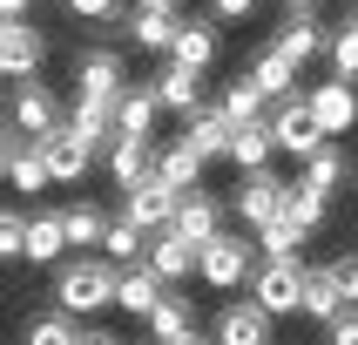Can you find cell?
<instances>
[{
  "label": "cell",
  "mask_w": 358,
  "mask_h": 345,
  "mask_svg": "<svg viewBox=\"0 0 358 345\" xmlns=\"http://www.w3.org/2000/svg\"><path fill=\"white\" fill-rule=\"evenodd\" d=\"M108 304H122V264L115 258H68L55 271V311L95 318V311H108Z\"/></svg>",
  "instance_id": "obj_1"
},
{
  "label": "cell",
  "mask_w": 358,
  "mask_h": 345,
  "mask_svg": "<svg viewBox=\"0 0 358 345\" xmlns=\"http://www.w3.org/2000/svg\"><path fill=\"white\" fill-rule=\"evenodd\" d=\"M210 291H243V284L257 278V244L237 237V230H223V237L203 244V271H196Z\"/></svg>",
  "instance_id": "obj_2"
},
{
  "label": "cell",
  "mask_w": 358,
  "mask_h": 345,
  "mask_svg": "<svg viewBox=\"0 0 358 345\" xmlns=\"http://www.w3.org/2000/svg\"><path fill=\"white\" fill-rule=\"evenodd\" d=\"M284 203H291V183H284L278 169L237 176V190H230V210H237V217L250 223V237H257V230H271V223L284 217Z\"/></svg>",
  "instance_id": "obj_3"
},
{
  "label": "cell",
  "mask_w": 358,
  "mask_h": 345,
  "mask_svg": "<svg viewBox=\"0 0 358 345\" xmlns=\"http://www.w3.org/2000/svg\"><path fill=\"white\" fill-rule=\"evenodd\" d=\"M61 122H68V115H61V95H55V88H48V81H14V95H7V129H20V136H55V129H61Z\"/></svg>",
  "instance_id": "obj_4"
},
{
  "label": "cell",
  "mask_w": 358,
  "mask_h": 345,
  "mask_svg": "<svg viewBox=\"0 0 358 345\" xmlns=\"http://www.w3.org/2000/svg\"><path fill=\"white\" fill-rule=\"evenodd\" d=\"M304 278H311V264H257V278H250V298L271 311V318H291V311H304Z\"/></svg>",
  "instance_id": "obj_5"
},
{
  "label": "cell",
  "mask_w": 358,
  "mask_h": 345,
  "mask_svg": "<svg viewBox=\"0 0 358 345\" xmlns=\"http://www.w3.org/2000/svg\"><path fill=\"white\" fill-rule=\"evenodd\" d=\"M136 81H129V68H122V55H108V48H95V55L75 61V101H101V108H122V95H129Z\"/></svg>",
  "instance_id": "obj_6"
},
{
  "label": "cell",
  "mask_w": 358,
  "mask_h": 345,
  "mask_svg": "<svg viewBox=\"0 0 358 345\" xmlns=\"http://www.w3.org/2000/svg\"><path fill=\"white\" fill-rule=\"evenodd\" d=\"M271 136H278V156H298V162H311L324 142H331L318 122H311V101H304V95H291V101L271 108Z\"/></svg>",
  "instance_id": "obj_7"
},
{
  "label": "cell",
  "mask_w": 358,
  "mask_h": 345,
  "mask_svg": "<svg viewBox=\"0 0 358 345\" xmlns=\"http://www.w3.org/2000/svg\"><path fill=\"white\" fill-rule=\"evenodd\" d=\"M0 169H7V190H14V197H41V190H48V162H41V142L34 136H20V129H7V136H0Z\"/></svg>",
  "instance_id": "obj_8"
},
{
  "label": "cell",
  "mask_w": 358,
  "mask_h": 345,
  "mask_svg": "<svg viewBox=\"0 0 358 345\" xmlns=\"http://www.w3.org/2000/svg\"><path fill=\"white\" fill-rule=\"evenodd\" d=\"M41 61H48V34H41L34 20H7V27H0V75L7 81H34Z\"/></svg>",
  "instance_id": "obj_9"
},
{
  "label": "cell",
  "mask_w": 358,
  "mask_h": 345,
  "mask_svg": "<svg viewBox=\"0 0 358 345\" xmlns=\"http://www.w3.org/2000/svg\"><path fill=\"white\" fill-rule=\"evenodd\" d=\"M304 101H311V122H318L331 142L358 129V88H352V81L331 75V81H318V88H304Z\"/></svg>",
  "instance_id": "obj_10"
},
{
  "label": "cell",
  "mask_w": 358,
  "mask_h": 345,
  "mask_svg": "<svg viewBox=\"0 0 358 345\" xmlns=\"http://www.w3.org/2000/svg\"><path fill=\"white\" fill-rule=\"evenodd\" d=\"M176 210H182V190H169L162 176L136 183V190H122V217H136L149 237H156V230H169V223H176Z\"/></svg>",
  "instance_id": "obj_11"
},
{
  "label": "cell",
  "mask_w": 358,
  "mask_h": 345,
  "mask_svg": "<svg viewBox=\"0 0 358 345\" xmlns=\"http://www.w3.org/2000/svg\"><path fill=\"white\" fill-rule=\"evenodd\" d=\"M271 332H278V318H271L257 298H230L217 311V332H210V339L217 345H271Z\"/></svg>",
  "instance_id": "obj_12"
},
{
  "label": "cell",
  "mask_w": 358,
  "mask_h": 345,
  "mask_svg": "<svg viewBox=\"0 0 358 345\" xmlns=\"http://www.w3.org/2000/svg\"><path fill=\"white\" fill-rule=\"evenodd\" d=\"M122 34L136 41L142 55H169V48H176V34H182V14H176V7H142V0H136Z\"/></svg>",
  "instance_id": "obj_13"
},
{
  "label": "cell",
  "mask_w": 358,
  "mask_h": 345,
  "mask_svg": "<svg viewBox=\"0 0 358 345\" xmlns=\"http://www.w3.org/2000/svg\"><path fill=\"white\" fill-rule=\"evenodd\" d=\"M176 142H189V149H196L203 162H217V156H230V142H237V122L223 115L217 101H203L196 115L182 122V136H176Z\"/></svg>",
  "instance_id": "obj_14"
},
{
  "label": "cell",
  "mask_w": 358,
  "mask_h": 345,
  "mask_svg": "<svg viewBox=\"0 0 358 345\" xmlns=\"http://www.w3.org/2000/svg\"><path fill=\"white\" fill-rule=\"evenodd\" d=\"M41 162H48V176H55V183H81V176H88V162H95V149L75 136V122H61L55 136H41Z\"/></svg>",
  "instance_id": "obj_15"
},
{
  "label": "cell",
  "mask_w": 358,
  "mask_h": 345,
  "mask_svg": "<svg viewBox=\"0 0 358 345\" xmlns=\"http://www.w3.org/2000/svg\"><path fill=\"white\" fill-rule=\"evenodd\" d=\"M108 176H115V190H136V183L156 176V136H115V149H108Z\"/></svg>",
  "instance_id": "obj_16"
},
{
  "label": "cell",
  "mask_w": 358,
  "mask_h": 345,
  "mask_svg": "<svg viewBox=\"0 0 358 345\" xmlns=\"http://www.w3.org/2000/svg\"><path fill=\"white\" fill-rule=\"evenodd\" d=\"M156 101L169 108V115L189 122L203 108V75H196V68H182V61H162V68H156Z\"/></svg>",
  "instance_id": "obj_17"
},
{
  "label": "cell",
  "mask_w": 358,
  "mask_h": 345,
  "mask_svg": "<svg viewBox=\"0 0 358 345\" xmlns=\"http://www.w3.org/2000/svg\"><path fill=\"white\" fill-rule=\"evenodd\" d=\"M169 291H176V284L162 278V271H149V264H129V271H122V311H129V318H156V304L169 298Z\"/></svg>",
  "instance_id": "obj_18"
},
{
  "label": "cell",
  "mask_w": 358,
  "mask_h": 345,
  "mask_svg": "<svg viewBox=\"0 0 358 345\" xmlns=\"http://www.w3.org/2000/svg\"><path fill=\"white\" fill-rule=\"evenodd\" d=\"M271 48H278L291 68H304L311 55H331V34L318 27V14H291V20L278 27V41H271Z\"/></svg>",
  "instance_id": "obj_19"
},
{
  "label": "cell",
  "mask_w": 358,
  "mask_h": 345,
  "mask_svg": "<svg viewBox=\"0 0 358 345\" xmlns=\"http://www.w3.org/2000/svg\"><path fill=\"white\" fill-rule=\"evenodd\" d=\"M169 230H176V237H189V244H196V251H203V244H210V237H223V203L210 197V190H189Z\"/></svg>",
  "instance_id": "obj_20"
},
{
  "label": "cell",
  "mask_w": 358,
  "mask_h": 345,
  "mask_svg": "<svg viewBox=\"0 0 358 345\" xmlns=\"http://www.w3.org/2000/svg\"><path fill=\"white\" fill-rule=\"evenodd\" d=\"M149 271H162L169 284H182V278L203 271V251L189 237H176V230H156V244H149Z\"/></svg>",
  "instance_id": "obj_21"
},
{
  "label": "cell",
  "mask_w": 358,
  "mask_h": 345,
  "mask_svg": "<svg viewBox=\"0 0 358 345\" xmlns=\"http://www.w3.org/2000/svg\"><path fill=\"white\" fill-rule=\"evenodd\" d=\"M169 61H182V68H210V61H217V20L210 14H189L182 20V34H176V48H169Z\"/></svg>",
  "instance_id": "obj_22"
},
{
  "label": "cell",
  "mask_w": 358,
  "mask_h": 345,
  "mask_svg": "<svg viewBox=\"0 0 358 345\" xmlns=\"http://www.w3.org/2000/svg\"><path fill=\"white\" fill-rule=\"evenodd\" d=\"M271 156H278V136H271V122H243L237 142H230V162H237V176H257V169H271Z\"/></svg>",
  "instance_id": "obj_23"
},
{
  "label": "cell",
  "mask_w": 358,
  "mask_h": 345,
  "mask_svg": "<svg viewBox=\"0 0 358 345\" xmlns=\"http://www.w3.org/2000/svg\"><path fill=\"white\" fill-rule=\"evenodd\" d=\"M156 176L189 197V190H203V156L189 149V142H162V149H156Z\"/></svg>",
  "instance_id": "obj_24"
},
{
  "label": "cell",
  "mask_w": 358,
  "mask_h": 345,
  "mask_svg": "<svg viewBox=\"0 0 358 345\" xmlns=\"http://www.w3.org/2000/svg\"><path fill=\"white\" fill-rule=\"evenodd\" d=\"M156 115H162L156 81H136V88L122 95V108H115V129H122V136H156Z\"/></svg>",
  "instance_id": "obj_25"
},
{
  "label": "cell",
  "mask_w": 358,
  "mask_h": 345,
  "mask_svg": "<svg viewBox=\"0 0 358 345\" xmlns=\"http://www.w3.org/2000/svg\"><path fill=\"white\" fill-rule=\"evenodd\" d=\"M243 75H250V81H257V88H264V95H271V108H278V101H291V95H298V68H291V61H284L278 48H264V55L250 61Z\"/></svg>",
  "instance_id": "obj_26"
},
{
  "label": "cell",
  "mask_w": 358,
  "mask_h": 345,
  "mask_svg": "<svg viewBox=\"0 0 358 345\" xmlns=\"http://www.w3.org/2000/svg\"><path fill=\"white\" fill-rule=\"evenodd\" d=\"M61 223H68V244L88 258V244H108V223H115V217H101L88 197H75V203H61Z\"/></svg>",
  "instance_id": "obj_27"
},
{
  "label": "cell",
  "mask_w": 358,
  "mask_h": 345,
  "mask_svg": "<svg viewBox=\"0 0 358 345\" xmlns=\"http://www.w3.org/2000/svg\"><path fill=\"white\" fill-rule=\"evenodd\" d=\"M338 311H345V291H338V278H331V264H311V278H304V318L331 325Z\"/></svg>",
  "instance_id": "obj_28"
},
{
  "label": "cell",
  "mask_w": 358,
  "mask_h": 345,
  "mask_svg": "<svg viewBox=\"0 0 358 345\" xmlns=\"http://www.w3.org/2000/svg\"><path fill=\"white\" fill-rule=\"evenodd\" d=\"M189 332H196V304L169 291V298L156 304V318H149V345H176V339H189Z\"/></svg>",
  "instance_id": "obj_29"
},
{
  "label": "cell",
  "mask_w": 358,
  "mask_h": 345,
  "mask_svg": "<svg viewBox=\"0 0 358 345\" xmlns=\"http://www.w3.org/2000/svg\"><path fill=\"white\" fill-rule=\"evenodd\" d=\"M149 244H156V237H149L136 217H115V223H108V244H101V258H115L122 271H129V264H149Z\"/></svg>",
  "instance_id": "obj_30"
},
{
  "label": "cell",
  "mask_w": 358,
  "mask_h": 345,
  "mask_svg": "<svg viewBox=\"0 0 358 345\" xmlns=\"http://www.w3.org/2000/svg\"><path fill=\"white\" fill-rule=\"evenodd\" d=\"M217 108H223L230 122H237V129H243V122H271V95H264V88H257L250 75H237V81H230Z\"/></svg>",
  "instance_id": "obj_31"
},
{
  "label": "cell",
  "mask_w": 358,
  "mask_h": 345,
  "mask_svg": "<svg viewBox=\"0 0 358 345\" xmlns=\"http://www.w3.org/2000/svg\"><path fill=\"white\" fill-rule=\"evenodd\" d=\"M20 345H81V318H68V311H34V318L20 325Z\"/></svg>",
  "instance_id": "obj_32"
},
{
  "label": "cell",
  "mask_w": 358,
  "mask_h": 345,
  "mask_svg": "<svg viewBox=\"0 0 358 345\" xmlns=\"http://www.w3.org/2000/svg\"><path fill=\"white\" fill-rule=\"evenodd\" d=\"M298 176L311 183V190H324V197H331V190H338V183L352 176V156H345L338 142H324V149H318V156H311V162H304Z\"/></svg>",
  "instance_id": "obj_33"
},
{
  "label": "cell",
  "mask_w": 358,
  "mask_h": 345,
  "mask_svg": "<svg viewBox=\"0 0 358 345\" xmlns=\"http://www.w3.org/2000/svg\"><path fill=\"white\" fill-rule=\"evenodd\" d=\"M324 210H331V197H324V190H311L304 176H291V203H284V217L298 223V230H318Z\"/></svg>",
  "instance_id": "obj_34"
},
{
  "label": "cell",
  "mask_w": 358,
  "mask_h": 345,
  "mask_svg": "<svg viewBox=\"0 0 358 345\" xmlns=\"http://www.w3.org/2000/svg\"><path fill=\"white\" fill-rule=\"evenodd\" d=\"M304 237H311V230H298V223H291V217H278V223H271V230H257V251H264V258H271V264H291V258H298V251H304Z\"/></svg>",
  "instance_id": "obj_35"
},
{
  "label": "cell",
  "mask_w": 358,
  "mask_h": 345,
  "mask_svg": "<svg viewBox=\"0 0 358 345\" xmlns=\"http://www.w3.org/2000/svg\"><path fill=\"white\" fill-rule=\"evenodd\" d=\"M331 75H338V81H358V27H352V20L331 34Z\"/></svg>",
  "instance_id": "obj_36"
},
{
  "label": "cell",
  "mask_w": 358,
  "mask_h": 345,
  "mask_svg": "<svg viewBox=\"0 0 358 345\" xmlns=\"http://www.w3.org/2000/svg\"><path fill=\"white\" fill-rule=\"evenodd\" d=\"M27 223H34L27 210H7V217H0V258H7V264L27 258Z\"/></svg>",
  "instance_id": "obj_37"
},
{
  "label": "cell",
  "mask_w": 358,
  "mask_h": 345,
  "mask_svg": "<svg viewBox=\"0 0 358 345\" xmlns=\"http://www.w3.org/2000/svg\"><path fill=\"white\" fill-rule=\"evenodd\" d=\"M324 345H358V304H345L338 318L324 325Z\"/></svg>",
  "instance_id": "obj_38"
},
{
  "label": "cell",
  "mask_w": 358,
  "mask_h": 345,
  "mask_svg": "<svg viewBox=\"0 0 358 345\" xmlns=\"http://www.w3.org/2000/svg\"><path fill=\"white\" fill-rule=\"evenodd\" d=\"M331 278H338L345 304H358V251H345V258H331Z\"/></svg>",
  "instance_id": "obj_39"
},
{
  "label": "cell",
  "mask_w": 358,
  "mask_h": 345,
  "mask_svg": "<svg viewBox=\"0 0 358 345\" xmlns=\"http://www.w3.org/2000/svg\"><path fill=\"white\" fill-rule=\"evenodd\" d=\"M61 7H68L75 20H115L122 14V0H61Z\"/></svg>",
  "instance_id": "obj_40"
},
{
  "label": "cell",
  "mask_w": 358,
  "mask_h": 345,
  "mask_svg": "<svg viewBox=\"0 0 358 345\" xmlns=\"http://www.w3.org/2000/svg\"><path fill=\"white\" fill-rule=\"evenodd\" d=\"M264 0H210V20H257Z\"/></svg>",
  "instance_id": "obj_41"
},
{
  "label": "cell",
  "mask_w": 358,
  "mask_h": 345,
  "mask_svg": "<svg viewBox=\"0 0 358 345\" xmlns=\"http://www.w3.org/2000/svg\"><path fill=\"white\" fill-rule=\"evenodd\" d=\"M81 345H122L115 332H101V325H81Z\"/></svg>",
  "instance_id": "obj_42"
},
{
  "label": "cell",
  "mask_w": 358,
  "mask_h": 345,
  "mask_svg": "<svg viewBox=\"0 0 358 345\" xmlns=\"http://www.w3.org/2000/svg\"><path fill=\"white\" fill-rule=\"evenodd\" d=\"M27 7H34V0H0V14H7V20H27Z\"/></svg>",
  "instance_id": "obj_43"
},
{
  "label": "cell",
  "mask_w": 358,
  "mask_h": 345,
  "mask_svg": "<svg viewBox=\"0 0 358 345\" xmlns=\"http://www.w3.org/2000/svg\"><path fill=\"white\" fill-rule=\"evenodd\" d=\"M284 7H291V14H318V0H284Z\"/></svg>",
  "instance_id": "obj_44"
},
{
  "label": "cell",
  "mask_w": 358,
  "mask_h": 345,
  "mask_svg": "<svg viewBox=\"0 0 358 345\" xmlns=\"http://www.w3.org/2000/svg\"><path fill=\"white\" fill-rule=\"evenodd\" d=\"M176 345H217V339H210V332H189V339H176Z\"/></svg>",
  "instance_id": "obj_45"
},
{
  "label": "cell",
  "mask_w": 358,
  "mask_h": 345,
  "mask_svg": "<svg viewBox=\"0 0 358 345\" xmlns=\"http://www.w3.org/2000/svg\"><path fill=\"white\" fill-rule=\"evenodd\" d=\"M142 7H176V0H142Z\"/></svg>",
  "instance_id": "obj_46"
},
{
  "label": "cell",
  "mask_w": 358,
  "mask_h": 345,
  "mask_svg": "<svg viewBox=\"0 0 358 345\" xmlns=\"http://www.w3.org/2000/svg\"><path fill=\"white\" fill-rule=\"evenodd\" d=\"M352 27H358V0H352Z\"/></svg>",
  "instance_id": "obj_47"
}]
</instances>
